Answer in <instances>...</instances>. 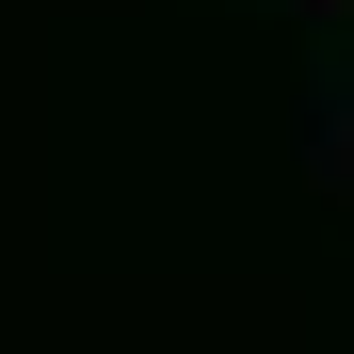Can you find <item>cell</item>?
<instances>
[{
	"instance_id": "cell-1",
	"label": "cell",
	"mask_w": 354,
	"mask_h": 354,
	"mask_svg": "<svg viewBox=\"0 0 354 354\" xmlns=\"http://www.w3.org/2000/svg\"><path fill=\"white\" fill-rule=\"evenodd\" d=\"M306 177L354 209V81H306Z\"/></svg>"
},
{
	"instance_id": "cell-2",
	"label": "cell",
	"mask_w": 354,
	"mask_h": 354,
	"mask_svg": "<svg viewBox=\"0 0 354 354\" xmlns=\"http://www.w3.org/2000/svg\"><path fill=\"white\" fill-rule=\"evenodd\" d=\"M306 17H354V0H306Z\"/></svg>"
}]
</instances>
